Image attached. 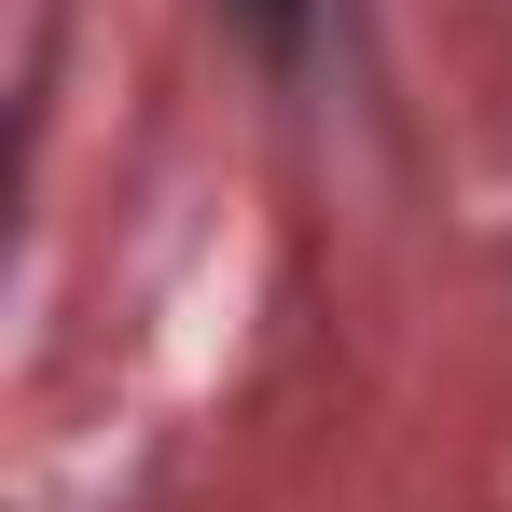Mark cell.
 <instances>
[{
	"label": "cell",
	"instance_id": "6da1fadb",
	"mask_svg": "<svg viewBox=\"0 0 512 512\" xmlns=\"http://www.w3.org/2000/svg\"><path fill=\"white\" fill-rule=\"evenodd\" d=\"M236 28H250L263 56H305L319 42V0H236Z\"/></svg>",
	"mask_w": 512,
	"mask_h": 512
}]
</instances>
